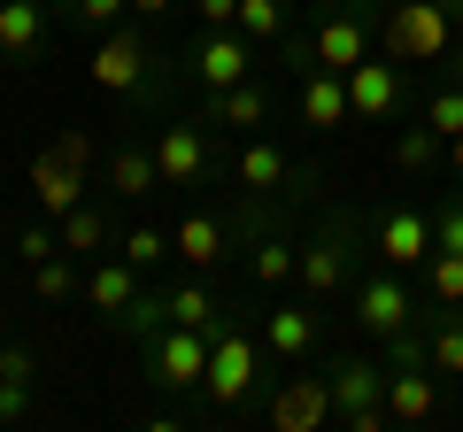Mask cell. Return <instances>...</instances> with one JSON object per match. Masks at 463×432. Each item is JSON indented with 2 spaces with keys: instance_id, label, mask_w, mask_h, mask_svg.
Returning <instances> with one entry per match:
<instances>
[{
  "instance_id": "1",
  "label": "cell",
  "mask_w": 463,
  "mask_h": 432,
  "mask_svg": "<svg viewBox=\"0 0 463 432\" xmlns=\"http://www.w3.org/2000/svg\"><path fill=\"white\" fill-rule=\"evenodd\" d=\"M456 32H463V16L448 8V0H386V8H379V54L402 62V70L448 62Z\"/></svg>"
},
{
  "instance_id": "2",
  "label": "cell",
  "mask_w": 463,
  "mask_h": 432,
  "mask_svg": "<svg viewBox=\"0 0 463 432\" xmlns=\"http://www.w3.org/2000/svg\"><path fill=\"white\" fill-rule=\"evenodd\" d=\"M270 348H263V324H240V316H224V333L209 340V379H201V394L216 401V409H240V401L255 394V379H263Z\"/></svg>"
},
{
  "instance_id": "3",
  "label": "cell",
  "mask_w": 463,
  "mask_h": 432,
  "mask_svg": "<svg viewBox=\"0 0 463 432\" xmlns=\"http://www.w3.org/2000/svg\"><path fill=\"white\" fill-rule=\"evenodd\" d=\"M347 309H355V324H364L371 340H394V333H410V324H425L432 301L410 294L394 263H379V270H355V286H347Z\"/></svg>"
},
{
  "instance_id": "4",
  "label": "cell",
  "mask_w": 463,
  "mask_h": 432,
  "mask_svg": "<svg viewBox=\"0 0 463 432\" xmlns=\"http://www.w3.org/2000/svg\"><path fill=\"white\" fill-rule=\"evenodd\" d=\"M85 170H93V132H78V124H70V132H54L47 147L32 155V201L47 216H70L85 201Z\"/></svg>"
},
{
  "instance_id": "5",
  "label": "cell",
  "mask_w": 463,
  "mask_h": 432,
  "mask_svg": "<svg viewBox=\"0 0 463 432\" xmlns=\"http://www.w3.org/2000/svg\"><path fill=\"white\" fill-rule=\"evenodd\" d=\"M355 270H364L355 224H347V216H332V224H317V239H309V248H301L294 286H301L309 301H332V294H347V286H355Z\"/></svg>"
},
{
  "instance_id": "6",
  "label": "cell",
  "mask_w": 463,
  "mask_h": 432,
  "mask_svg": "<svg viewBox=\"0 0 463 432\" xmlns=\"http://www.w3.org/2000/svg\"><path fill=\"white\" fill-rule=\"evenodd\" d=\"M155 47L139 32H124V23H116V32H100V47L85 54V78L100 85V93H155Z\"/></svg>"
},
{
  "instance_id": "7",
  "label": "cell",
  "mask_w": 463,
  "mask_h": 432,
  "mask_svg": "<svg viewBox=\"0 0 463 432\" xmlns=\"http://www.w3.org/2000/svg\"><path fill=\"white\" fill-rule=\"evenodd\" d=\"M232 185H240V193H270V201H286V193H309L317 170H309V163H294V155H286L270 132H255L248 147L232 155Z\"/></svg>"
},
{
  "instance_id": "8",
  "label": "cell",
  "mask_w": 463,
  "mask_h": 432,
  "mask_svg": "<svg viewBox=\"0 0 463 432\" xmlns=\"http://www.w3.org/2000/svg\"><path fill=\"white\" fill-rule=\"evenodd\" d=\"M209 340H216V333L163 324V333L147 340V379L163 386V394H201V379H209Z\"/></svg>"
},
{
  "instance_id": "9",
  "label": "cell",
  "mask_w": 463,
  "mask_h": 432,
  "mask_svg": "<svg viewBox=\"0 0 463 432\" xmlns=\"http://www.w3.org/2000/svg\"><path fill=\"white\" fill-rule=\"evenodd\" d=\"M263 348H270V363H309L317 348H325V309H317L309 294L301 301H270L263 309Z\"/></svg>"
},
{
  "instance_id": "10",
  "label": "cell",
  "mask_w": 463,
  "mask_h": 432,
  "mask_svg": "<svg viewBox=\"0 0 463 432\" xmlns=\"http://www.w3.org/2000/svg\"><path fill=\"white\" fill-rule=\"evenodd\" d=\"M270 432H325L332 425V379L325 371H301V379H279V394L263 401Z\"/></svg>"
},
{
  "instance_id": "11",
  "label": "cell",
  "mask_w": 463,
  "mask_h": 432,
  "mask_svg": "<svg viewBox=\"0 0 463 432\" xmlns=\"http://www.w3.org/2000/svg\"><path fill=\"white\" fill-rule=\"evenodd\" d=\"M155 170H163L170 193H194V185L216 170V155H209V117H201V124H163V132H155Z\"/></svg>"
},
{
  "instance_id": "12",
  "label": "cell",
  "mask_w": 463,
  "mask_h": 432,
  "mask_svg": "<svg viewBox=\"0 0 463 432\" xmlns=\"http://www.w3.org/2000/svg\"><path fill=\"white\" fill-rule=\"evenodd\" d=\"M255 62H263V47H255L248 32H201V39H194V78H201V93H232L240 78H255Z\"/></svg>"
},
{
  "instance_id": "13",
  "label": "cell",
  "mask_w": 463,
  "mask_h": 432,
  "mask_svg": "<svg viewBox=\"0 0 463 432\" xmlns=\"http://www.w3.org/2000/svg\"><path fill=\"white\" fill-rule=\"evenodd\" d=\"M347 78V117L355 124H386L402 108V62H386V54H364L355 70H340Z\"/></svg>"
},
{
  "instance_id": "14",
  "label": "cell",
  "mask_w": 463,
  "mask_h": 432,
  "mask_svg": "<svg viewBox=\"0 0 463 432\" xmlns=\"http://www.w3.org/2000/svg\"><path fill=\"white\" fill-rule=\"evenodd\" d=\"M325 379H332V425H347L355 409H379V401H386L394 363H371V355H332Z\"/></svg>"
},
{
  "instance_id": "15",
  "label": "cell",
  "mask_w": 463,
  "mask_h": 432,
  "mask_svg": "<svg viewBox=\"0 0 463 432\" xmlns=\"http://www.w3.org/2000/svg\"><path fill=\"white\" fill-rule=\"evenodd\" d=\"M386 417H394V425H432V417H440V371L432 363H394V379H386Z\"/></svg>"
},
{
  "instance_id": "16",
  "label": "cell",
  "mask_w": 463,
  "mask_h": 432,
  "mask_svg": "<svg viewBox=\"0 0 463 432\" xmlns=\"http://www.w3.org/2000/svg\"><path fill=\"white\" fill-rule=\"evenodd\" d=\"M379 263H394V270L432 263V216L425 209H386L379 216Z\"/></svg>"
},
{
  "instance_id": "17",
  "label": "cell",
  "mask_w": 463,
  "mask_h": 432,
  "mask_svg": "<svg viewBox=\"0 0 463 432\" xmlns=\"http://www.w3.org/2000/svg\"><path fill=\"white\" fill-rule=\"evenodd\" d=\"M270 78L255 70V78H240L232 93H209V124H224V132H270Z\"/></svg>"
},
{
  "instance_id": "18",
  "label": "cell",
  "mask_w": 463,
  "mask_h": 432,
  "mask_svg": "<svg viewBox=\"0 0 463 432\" xmlns=\"http://www.w3.org/2000/svg\"><path fill=\"white\" fill-rule=\"evenodd\" d=\"M301 132H340V124H355L347 117V78L340 70H301Z\"/></svg>"
},
{
  "instance_id": "19",
  "label": "cell",
  "mask_w": 463,
  "mask_h": 432,
  "mask_svg": "<svg viewBox=\"0 0 463 432\" xmlns=\"http://www.w3.org/2000/svg\"><path fill=\"white\" fill-rule=\"evenodd\" d=\"M139 278H147V270H139V263H124V255L93 263V270H85V309H93V316H109V324H116V316H124V309L139 301Z\"/></svg>"
},
{
  "instance_id": "20",
  "label": "cell",
  "mask_w": 463,
  "mask_h": 432,
  "mask_svg": "<svg viewBox=\"0 0 463 432\" xmlns=\"http://www.w3.org/2000/svg\"><path fill=\"white\" fill-rule=\"evenodd\" d=\"M47 47V0H0V54L32 62Z\"/></svg>"
},
{
  "instance_id": "21",
  "label": "cell",
  "mask_w": 463,
  "mask_h": 432,
  "mask_svg": "<svg viewBox=\"0 0 463 432\" xmlns=\"http://www.w3.org/2000/svg\"><path fill=\"white\" fill-rule=\"evenodd\" d=\"M170 248H178L185 270H216L232 255V224H224V216H185L178 232H170Z\"/></svg>"
},
{
  "instance_id": "22",
  "label": "cell",
  "mask_w": 463,
  "mask_h": 432,
  "mask_svg": "<svg viewBox=\"0 0 463 432\" xmlns=\"http://www.w3.org/2000/svg\"><path fill=\"white\" fill-rule=\"evenodd\" d=\"M294 263H301L294 239H286V232H263V239L248 248V286H255V294H279V286H294Z\"/></svg>"
},
{
  "instance_id": "23",
  "label": "cell",
  "mask_w": 463,
  "mask_h": 432,
  "mask_svg": "<svg viewBox=\"0 0 463 432\" xmlns=\"http://www.w3.org/2000/svg\"><path fill=\"white\" fill-rule=\"evenodd\" d=\"M54 232H62V255H78V263H85V255H100V248L116 239V224H109L100 201H78L70 216H54Z\"/></svg>"
},
{
  "instance_id": "24",
  "label": "cell",
  "mask_w": 463,
  "mask_h": 432,
  "mask_svg": "<svg viewBox=\"0 0 463 432\" xmlns=\"http://www.w3.org/2000/svg\"><path fill=\"white\" fill-rule=\"evenodd\" d=\"M163 316H170V324H194V333H224V301H216L209 294V286H170V294H163Z\"/></svg>"
},
{
  "instance_id": "25",
  "label": "cell",
  "mask_w": 463,
  "mask_h": 432,
  "mask_svg": "<svg viewBox=\"0 0 463 432\" xmlns=\"http://www.w3.org/2000/svg\"><path fill=\"white\" fill-rule=\"evenodd\" d=\"M163 185V170H155V147H116L109 155V193H124V201H139V193H155Z\"/></svg>"
},
{
  "instance_id": "26",
  "label": "cell",
  "mask_w": 463,
  "mask_h": 432,
  "mask_svg": "<svg viewBox=\"0 0 463 432\" xmlns=\"http://www.w3.org/2000/svg\"><path fill=\"white\" fill-rule=\"evenodd\" d=\"M232 32H248L255 47H286L294 39V0H240V23Z\"/></svg>"
},
{
  "instance_id": "27",
  "label": "cell",
  "mask_w": 463,
  "mask_h": 432,
  "mask_svg": "<svg viewBox=\"0 0 463 432\" xmlns=\"http://www.w3.org/2000/svg\"><path fill=\"white\" fill-rule=\"evenodd\" d=\"M425 363L440 371V379H463V309L425 316Z\"/></svg>"
},
{
  "instance_id": "28",
  "label": "cell",
  "mask_w": 463,
  "mask_h": 432,
  "mask_svg": "<svg viewBox=\"0 0 463 432\" xmlns=\"http://www.w3.org/2000/svg\"><path fill=\"white\" fill-rule=\"evenodd\" d=\"M440 163H448V139L432 132V124H417V132L394 139V170H402V178H432Z\"/></svg>"
},
{
  "instance_id": "29",
  "label": "cell",
  "mask_w": 463,
  "mask_h": 432,
  "mask_svg": "<svg viewBox=\"0 0 463 432\" xmlns=\"http://www.w3.org/2000/svg\"><path fill=\"white\" fill-rule=\"evenodd\" d=\"M425 301H432V309H463V255L432 248V263H425Z\"/></svg>"
},
{
  "instance_id": "30",
  "label": "cell",
  "mask_w": 463,
  "mask_h": 432,
  "mask_svg": "<svg viewBox=\"0 0 463 432\" xmlns=\"http://www.w3.org/2000/svg\"><path fill=\"white\" fill-rule=\"evenodd\" d=\"M32 294H39V301L85 294V286H78V255H47V263H32Z\"/></svg>"
},
{
  "instance_id": "31",
  "label": "cell",
  "mask_w": 463,
  "mask_h": 432,
  "mask_svg": "<svg viewBox=\"0 0 463 432\" xmlns=\"http://www.w3.org/2000/svg\"><path fill=\"white\" fill-rule=\"evenodd\" d=\"M163 324H170V316H163V294H147V286H139V301H132V309L116 316V333H132L139 348H147V340L163 333Z\"/></svg>"
},
{
  "instance_id": "32",
  "label": "cell",
  "mask_w": 463,
  "mask_h": 432,
  "mask_svg": "<svg viewBox=\"0 0 463 432\" xmlns=\"http://www.w3.org/2000/svg\"><path fill=\"white\" fill-rule=\"evenodd\" d=\"M124 263L155 270V263H178V248H170V232H147V224H132V232H124Z\"/></svg>"
},
{
  "instance_id": "33",
  "label": "cell",
  "mask_w": 463,
  "mask_h": 432,
  "mask_svg": "<svg viewBox=\"0 0 463 432\" xmlns=\"http://www.w3.org/2000/svg\"><path fill=\"white\" fill-rule=\"evenodd\" d=\"M425 124H432L440 139H456V132H463V85H440V93L425 100Z\"/></svg>"
},
{
  "instance_id": "34",
  "label": "cell",
  "mask_w": 463,
  "mask_h": 432,
  "mask_svg": "<svg viewBox=\"0 0 463 432\" xmlns=\"http://www.w3.org/2000/svg\"><path fill=\"white\" fill-rule=\"evenodd\" d=\"M47 255H62V232H54V224H24L16 232V263H47Z\"/></svg>"
},
{
  "instance_id": "35",
  "label": "cell",
  "mask_w": 463,
  "mask_h": 432,
  "mask_svg": "<svg viewBox=\"0 0 463 432\" xmlns=\"http://www.w3.org/2000/svg\"><path fill=\"white\" fill-rule=\"evenodd\" d=\"M70 16L93 23V32H116V23L132 16V0H70Z\"/></svg>"
},
{
  "instance_id": "36",
  "label": "cell",
  "mask_w": 463,
  "mask_h": 432,
  "mask_svg": "<svg viewBox=\"0 0 463 432\" xmlns=\"http://www.w3.org/2000/svg\"><path fill=\"white\" fill-rule=\"evenodd\" d=\"M432 248H448V255H463V193L448 201V209H432Z\"/></svg>"
},
{
  "instance_id": "37",
  "label": "cell",
  "mask_w": 463,
  "mask_h": 432,
  "mask_svg": "<svg viewBox=\"0 0 463 432\" xmlns=\"http://www.w3.org/2000/svg\"><path fill=\"white\" fill-rule=\"evenodd\" d=\"M201 8V32H232L240 23V0H194Z\"/></svg>"
},
{
  "instance_id": "38",
  "label": "cell",
  "mask_w": 463,
  "mask_h": 432,
  "mask_svg": "<svg viewBox=\"0 0 463 432\" xmlns=\"http://www.w3.org/2000/svg\"><path fill=\"white\" fill-rule=\"evenodd\" d=\"M32 409V379H0V417H24Z\"/></svg>"
},
{
  "instance_id": "39",
  "label": "cell",
  "mask_w": 463,
  "mask_h": 432,
  "mask_svg": "<svg viewBox=\"0 0 463 432\" xmlns=\"http://www.w3.org/2000/svg\"><path fill=\"white\" fill-rule=\"evenodd\" d=\"M0 379H32V348H0Z\"/></svg>"
},
{
  "instance_id": "40",
  "label": "cell",
  "mask_w": 463,
  "mask_h": 432,
  "mask_svg": "<svg viewBox=\"0 0 463 432\" xmlns=\"http://www.w3.org/2000/svg\"><path fill=\"white\" fill-rule=\"evenodd\" d=\"M132 16L139 23H163V16H178V0H132Z\"/></svg>"
},
{
  "instance_id": "41",
  "label": "cell",
  "mask_w": 463,
  "mask_h": 432,
  "mask_svg": "<svg viewBox=\"0 0 463 432\" xmlns=\"http://www.w3.org/2000/svg\"><path fill=\"white\" fill-rule=\"evenodd\" d=\"M448 178H456V185H463V132H456V139H448Z\"/></svg>"
},
{
  "instance_id": "42",
  "label": "cell",
  "mask_w": 463,
  "mask_h": 432,
  "mask_svg": "<svg viewBox=\"0 0 463 432\" xmlns=\"http://www.w3.org/2000/svg\"><path fill=\"white\" fill-rule=\"evenodd\" d=\"M448 85H463V39L448 47Z\"/></svg>"
}]
</instances>
